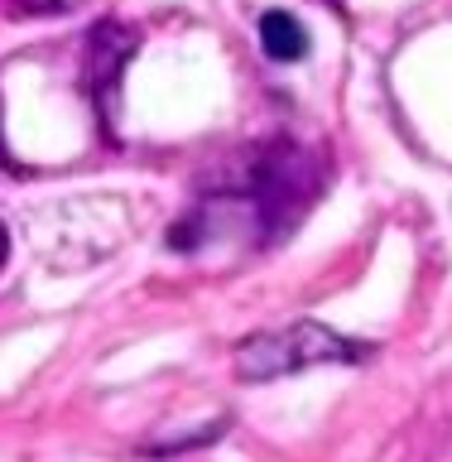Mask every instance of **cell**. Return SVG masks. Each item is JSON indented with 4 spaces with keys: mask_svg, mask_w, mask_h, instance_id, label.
Here are the masks:
<instances>
[{
    "mask_svg": "<svg viewBox=\"0 0 452 462\" xmlns=\"http://www.w3.org/2000/svg\"><path fill=\"white\" fill-rule=\"evenodd\" d=\"M375 352L371 342L342 337L318 318H299L289 328H270V332H251L236 342L231 366L241 381H280V375L309 371V366H327V361H366Z\"/></svg>",
    "mask_w": 452,
    "mask_h": 462,
    "instance_id": "1",
    "label": "cell"
},
{
    "mask_svg": "<svg viewBox=\"0 0 452 462\" xmlns=\"http://www.w3.org/2000/svg\"><path fill=\"white\" fill-rule=\"evenodd\" d=\"M135 58V29L121 24V20H101L92 34H87V68H82V78H87V92L97 97V106L106 111L115 92H121V72L125 63Z\"/></svg>",
    "mask_w": 452,
    "mask_h": 462,
    "instance_id": "2",
    "label": "cell"
},
{
    "mask_svg": "<svg viewBox=\"0 0 452 462\" xmlns=\"http://www.w3.org/2000/svg\"><path fill=\"white\" fill-rule=\"evenodd\" d=\"M260 49L274 63H299L309 53V29H303L289 10H265L260 14Z\"/></svg>",
    "mask_w": 452,
    "mask_h": 462,
    "instance_id": "3",
    "label": "cell"
},
{
    "mask_svg": "<svg viewBox=\"0 0 452 462\" xmlns=\"http://www.w3.org/2000/svg\"><path fill=\"white\" fill-rule=\"evenodd\" d=\"M5 255H10V231H5V222H0V265H5Z\"/></svg>",
    "mask_w": 452,
    "mask_h": 462,
    "instance_id": "4",
    "label": "cell"
}]
</instances>
